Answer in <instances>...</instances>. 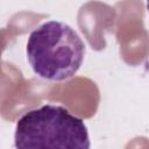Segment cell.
<instances>
[{
  "label": "cell",
  "mask_w": 149,
  "mask_h": 149,
  "mask_svg": "<svg viewBox=\"0 0 149 149\" xmlns=\"http://www.w3.org/2000/svg\"><path fill=\"white\" fill-rule=\"evenodd\" d=\"M15 149H90L83 119L59 105L47 104L24 113L16 122Z\"/></svg>",
  "instance_id": "2"
},
{
  "label": "cell",
  "mask_w": 149,
  "mask_h": 149,
  "mask_svg": "<svg viewBox=\"0 0 149 149\" xmlns=\"http://www.w3.org/2000/svg\"><path fill=\"white\" fill-rule=\"evenodd\" d=\"M27 59L41 78L62 81L80 69L85 44L78 33L61 21H47L34 29L27 41Z\"/></svg>",
  "instance_id": "1"
}]
</instances>
